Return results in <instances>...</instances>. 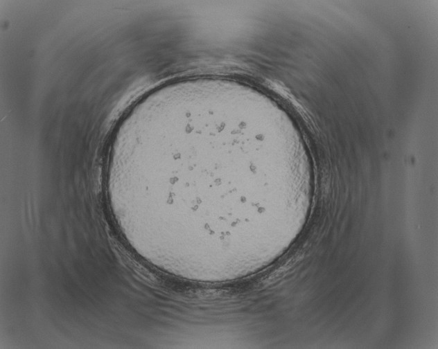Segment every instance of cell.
<instances>
[{
  "instance_id": "6da1fadb",
  "label": "cell",
  "mask_w": 438,
  "mask_h": 349,
  "mask_svg": "<svg viewBox=\"0 0 438 349\" xmlns=\"http://www.w3.org/2000/svg\"><path fill=\"white\" fill-rule=\"evenodd\" d=\"M169 126L202 160L212 178L201 230L204 241H212L213 245L214 242L216 245H227L238 241L237 236L239 240L245 237L242 231L247 235L248 225L252 227L253 224L248 215L253 219V214L262 215L267 209L253 193L258 192L254 188L264 185L254 183L262 184L263 180L269 181L265 179L269 174L261 168L215 179L227 166L253 152L254 141L251 138L223 161L216 173L225 154L249 130L247 119L222 111H208L174 117L170 120ZM153 131L154 148L210 177L191 154L162 133Z\"/></svg>"
}]
</instances>
